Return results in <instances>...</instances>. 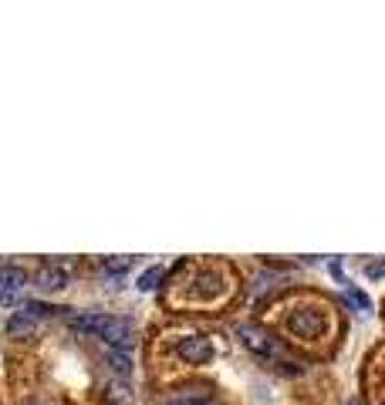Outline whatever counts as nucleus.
<instances>
[{
    "instance_id": "nucleus-15",
    "label": "nucleus",
    "mask_w": 385,
    "mask_h": 405,
    "mask_svg": "<svg viewBox=\"0 0 385 405\" xmlns=\"http://www.w3.org/2000/svg\"><path fill=\"white\" fill-rule=\"evenodd\" d=\"M368 274H372V277H382V274H385V264H372V267H368Z\"/></svg>"
},
{
    "instance_id": "nucleus-6",
    "label": "nucleus",
    "mask_w": 385,
    "mask_h": 405,
    "mask_svg": "<svg viewBox=\"0 0 385 405\" xmlns=\"http://www.w3.org/2000/svg\"><path fill=\"white\" fill-rule=\"evenodd\" d=\"M240 334H243V345H247L254 354H260V358H271V354H274L271 338H267L260 328H240Z\"/></svg>"
},
{
    "instance_id": "nucleus-3",
    "label": "nucleus",
    "mask_w": 385,
    "mask_h": 405,
    "mask_svg": "<svg viewBox=\"0 0 385 405\" xmlns=\"http://www.w3.org/2000/svg\"><path fill=\"white\" fill-rule=\"evenodd\" d=\"M24 284H27L24 267H0V304L10 307V304L21 298Z\"/></svg>"
},
{
    "instance_id": "nucleus-1",
    "label": "nucleus",
    "mask_w": 385,
    "mask_h": 405,
    "mask_svg": "<svg viewBox=\"0 0 385 405\" xmlns=\"http://www.w3.org/2000/svg\"><path fill=\"white\" fill-rule=\"evenodd\" d=\"M71 325H75L78 331H88V334L102 338L105 345H115V348L132 345V338H135L132 321H126V318H112V314H78Z\"/></svg>"
},
{
    "instance_id": "nucleus-2",
    "label": "nucleus",
    "mask_w": 385,
    "mask_h": 405,
    "mask_svg": "<svg viewBox=\"0 0 385 405\" xmlns=\"http://www.w3.org/2000/svg\"><path fill=\"white\" fill-rule=\"evenodd\" d=\"M287 328H291V334H298V338H321L325 331H328V318L321 314V311H311V307H305V311H294L291 314V321H287Z\"/></svg>"
},
{
    "instance_id": "nucleus-11",
    "label": "nucleus",
    "mask_w": 385,
    "mask_h": 405,
    "mask_svg": "<svg viewBox=\"0 0 385 405\" xmlns=\"http://www.w3.org/2000/svg\"><path fill=\"white\" fill-rule=\"evenodd\" d=\"M65 307H51V304H41V301H27L24 304V314L27 318H41V314H58Z\"/></svg>"
},
{
    "instance_id": "nucleus-12",
    "label": "nucleus",
    "mask_w": 385,
    "mask_h": 405,
    "mask_svg": "<svg viewBox=\"0 0 385 405\" xmlns=\"http://www.w3.org/2000/svg\"><path fill=\"white\" fill-rule=\"evenodd\" d=\"M128 267H132V257H108L105 260V270L108 274H126Z\"/></svg>"
},
{
    "instance_id": "nucleus-14",
    "label": "nucleus",
    "mask_w": 385,
    "mask_h": 405,
    "mask_svg": "<svg viewBox=\"0 0 385 405\" xmlns=\"http://www.w3.org/2000/svg\"><path fill=\"white\" fill-rule=\"evenodd\" d=\"M173 405H213V402H206V399H193V395H186V399H176Z\"/></svg>"
},
{
    "instance_id": "nucleus-9",
    "label": "nucleus",
    "mask_w": 385,
    "mask_h": 405,
    "mask_svg": "<svg viewBox=\"0 0 385 405\" xmlns=\"http://www.w3.org/2000/svg\"><path fill=\"white\" fill-rule=\"evenodd\" d=\"M108 402L112 405H132V388L128 385H108Z\"/></svg>"
},
{
    "instance_id": "nucleus-13",
    "label": "nucleus",
    "mask_w": 385,
    "mask_h": 405,
    "mask_svg": "<svg viewBox=\"0 0 385 405\" xmlns=\"http://www.w3.org/2000/svg\"><path fill=\"white\" fill-rule=\"evenodd\" d=\"M348 301L355 304V307H359V311H368V298H365V294H361V291H355V287H352V291H348Z\"/></svg>"
},
{
    "instance_id": "nucleus-5",
    "label": "nucleus",
    "mask_w": 385,
    "mask_h": 405,
    "mask_svg": "<svg viewBox=\"0 0 385 405\" xmlns=\"http://www.w3.org/2000/svg\"><path fill=\"white\" fill-rule=\"evenodd\" d=\"M176 354H180L182 361H189V365H203V361H209V354H213V345L206 338H186V341L176 345Z\"/></svg>"
},
{
    "instance_id": "nucleus-8",
    "label": "nucleus",
    "mask_w": 385,
    "mask_h": 405,
    "mask_svg": "<svg viewBox=\"0 0 385 405\" xmlns=\"http://www.w3.org/2000/svg\"><path fill=\"white\" fill-rule=\"evenodd\" d=\"M108 365H112L119 375H128V372H132V358H128V352H119V348L108 352Z\"/></svg>"
},
{
    "instance_id": "nucleus-4",
    "label": "nucleus",
    "mask_w": 385,
    "mask_h": 405,
    "mask_svg": "<svg viewBox=\"0 0 385 405\" xmlns=\"http://www.w3.org/2000/svg\"><path fill=\"white\" fill-rule=\"evenodd\" d=\"M68 284V264H44L41 270H37V277H34V287L37 291H61Z\"/></svg>"
},
{
    "instance_id": "nucleus-7",
    "label": "nucleus",
    "mask_w": 385,
    "mask_h": 405,
    "mask_svg": "<svg viewBox=\"0 0 385 405\" xmlns=\"http://www.w3.org/2000/svg\"><path fill=\"white\" fill-rule=\"evenodd\" d=\"M7 331H10L14 338H27V334L34 331V318H27L24 311H17V314L7 321Z\"/></svg>"
},
{
    "instance_id": "nucleus-10",
    "label": "nucleus",
    "mask_w": 385,
    "mask_h": 405,
    "mask_svg": "<svg viewBox=\"0 0 385 405\" xmlns=\"http://www.w3.org/2000/svg\"><path fill=\"white\" fill-rule=\"evenodd\" d=\"M162 267H149L142 277H139V291H153V287H159V280H162Z\"/></svg>"
}]
</instances>
